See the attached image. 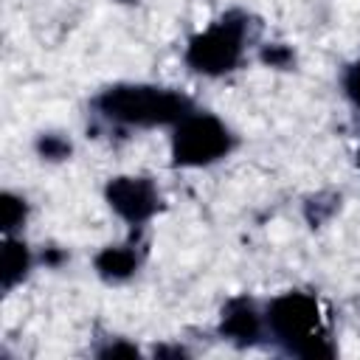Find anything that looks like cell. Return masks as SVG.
Here are the masks:
<instances>
[{
	"mask_svg": "<svg viewBox=\"0 0 360 360\" xmlns=\"http://www.w3.org/2000/svg\"><path fill=\"white\" fill-rule=\"evenodd\" d=\"M98 107L115 121L152 127L166 121H183L191 104L188 98L172 90L146 87V84H121V87H110L98 98Z\"/></svg>",
	"mask_w": 360,
	"mask_h": 360,
	"instance_id": "1",
	"label": "cell"
},
{
	"mask_svg": "<svg viewBox=\"0 0 360 360\" xmlns=\"http://www.w3.org/2000/svg\"><path fill=\"white\" fill-rule=\"evenodd\" d=\"M273 335L301 357H329L332 346L318 335V304L304 292H287L267 309Z\"/></svg>",
	"mask_w": 360,
	"mask_h": 360,
	"instance_id": "2",
	"label": "cell"
},
{
	"mask_svg": "<svg viewBox=\"0 0 360 360\" xmlns=\"http://www.w3.org/2000/svg\"><path fill=\"white\" fill-rule=\"evenodd\" d=\"M231 149V135L225 124L208 112H188L172 138V158L180 166H202L222 158Z\"/></svg>",
	"mask_w": 360,
	"mask_h": 360,
	"instance_id": "3",
	"label": "cell"
},
{
	"mask_svg": "<svg viewBox=\"0 0 360 360\" xmlns=\"http://www.w3.org/2000/svg\"><path fill=\"white\" fill-rule=\"evenodd\" d=\"M242 37H245V22H239L233 14L222 17L205 34L191 39V45L186 51V62L194 70L208 73V76L225 73L242 56Z\"/></svg>",
	"mask_w": 360,
	"mask_h": 360,
	"instance_id": "4",
	"label": "cell"
},
{
	"mask_svg": "<svg viewBox=\"0 0 360 360\" xmlns=\"http://www.w3.org/2000/svg\"><path fill=\"white\" fill-rule=\"evenodd\" d=\"M107 200L132 225L149 219L158 208V191L146 177H115V180H110Z\"/></svg>",
	"mask_w": 360,
	"mask_h": 360,
	"instance_id": "5",
	"label": "cell"
},
{
	"mask_svg": "<svg viewBox=\"0 0 360 360\" xmlns=\"http://www.w3.org/2000/svg\"><path fill=\"white\" fill-rule=\"evenodd\" d=\"M222 335H228L236 343H253L259 338V315L248 298H233L222 309Z\"/></svg>",
	"mask_w": 360,
	"mask_h": 360,
	"instance_id": "6",
	"label": "cell"
},
{
	"mask_svg": "<svg viewBox=\"0 0 360 360\" xmlns=\"http://www.w3.org/2000/svg\"><path fill=\"white\" fill-rule=\"evenodd\" d=\"M135 264H138V259H135V253H132L129 248H104V250L96 256L98 273H101L104 278H112V281L127 278V276L135 270Z\"/></svg>",
	"mask_w": 360,
	"mask_h": 360,
	"instance_id": "7",
	"label": "cell"
},
{
	"mask_svg": "<svg viewBox=\"0 0 360 360\" xmlns=\"http://www.w3.org/2000/svg\"><path fill=\"white\" fill-rule=\"evenodd\" d=\"M28 250H25V245H20V242H6L3 245V259H0V276H3V287L8 290V287H14L22 276H25V270H28Z\"/></svg>",
	"mask_w": 360,
	"mask_h": 360,
	"instance_id": "8",
	"label": "cell"
},
{
	"mask_svg": "<svg viewBox=\"0 0 360 360\" xmlns=\"http://www.w3.org/2000/svg\"><path fill=\"white\" fill-rule=\"evenodd\" d=\"M22 217H25L22 200H17L14 194H3V200H0V222H3V231L17 228L22 222Z\"/></svg>",
	"mask_w": 360,
	"mask_h": 360,
	"instance_id": "9",
	"label": "cell"
},
{
	"mask_svg": "<svg viewBox=\"0 0 360 360\" xmlns=\"http://www.w3.org/2000/svg\"><path fill=\"white\" fill-rule=\"evenodd\" d=\"M39 152H42L45 158H51V160H59V158H68V152H70V143H68L65 138H56V135H45V138L39 141Z\"/></svg>",
	"mask_w": 360,
	"mask_h": 360,
	"instance_id": "10",
	"label": "cell"
},
{
	"mask_svg": "<svg viewBox=\"0 0 360 360\" xmlns=\"http://www.w3.org/2000/svg\"><path fill=\"white\" fill-rule=\"evenodd\" d=\"M343 87L349 93V98L354 104H360V62H354L349 70H346V79H343Z\"/></svg>",
	"mask_w": 360,
	"mask_h": 360,
	"instance_id": "11",
	"label": "cell"
},
{
	"mask_svg": "<svg viewBox=\"0 0 360 360\" xmlns=\"http://www.w3.org/2000/svg\"><path fill=\"white\" fill-rule=\"evenodd\" d=\"M262 59H264L267 65H273V68H284V65L292 62V53H290L287 48H281V45H273V48H267V51L262 53Z\"/></svg>",
	"mask_w": 360,
	"mask_h": 360,
	"instance_id": "12",
	"label": "cell"
},
{
	"mask_svg": "<svg viewBox=\"0 0 360 360\" xmlns=\"http://www.w3.org/2000/svg\"><path fill=\"white\" fill-rule=\"evenodd\" d=\"M101 354H138L132 346H110L107 352H101Z\"/></svg>",
	"mask_w": 360,
	"mask_h": 360,
	"instance_id": "13",
	"label": "cell"
},
{
	"mask_svg": "<svg viewBox=\"0 0 360 360\" xmlns=\"http://www.w3.org/2000/svg\"><path fill=\"white\" fill-rule=\"evenodd\" d=\"M357 160H360V155H357Z\"/></svg>",
	"mask_w": 360,
	"mask_h": 360,
	"instance_id": "14",
	"label": "cell"
}]
</instances>
